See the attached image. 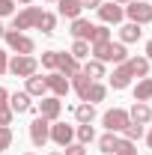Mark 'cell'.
<instances>
[{"label":"cell","instance_id":"24","mask_svg":"<svg viewBox=\"0 0 152 155\" xmlns=\"http://www.w3.org/2000/svg\"><path fill=\"white\" fill-rule=\"evenodd\" d=\"M81 72L90 78V81H101V78H104V63H98V60H87Z\"/></svg>","mask_w":152,"mask_h":155},{"label":"cell","instance_id":"1","mask_svg":"<svg viewBox=\"0 0 152 155\" xmlns=\"http://www.w3.org/2000/svg\"><path fill=\"white\" fill-rule=\"evenodd\" d=\"M90 54L98 63H116V66L128 60V51L122 42H95V45H90Z\"/></svg>","mask_w":152,"mask_h":155},{"label":"cell","instance_id":"9","mask_svg":"<svg viewBox=\"0 0 152 155\" xmlns=\"http://www.w3.org/2000/svg\"><path fill=\"white\" fill-rule=\"evenodd\" d=\"M39 116H45L48 122H57L60 119V110H63V101H60L57 96H42V101H39Z\"/></svg>","mask_w":152,"mask_h":155},{"label":"cell","instance_id":"30","mask_svg":"<svg viewBox=\"0 0 152 155\" xmlns=\"http://www.w3.org/2000/svg\"><path fill=\"white\" fill-rule=\"evenodd\" d=\"M104 96H107V87H104L101 81H95L93 87H90V93H87V101L95 104V101H104Z\"/></svg>","mask_w":152,"mask_h":155},{"label":"cell","instance_id":"44","mask_svg":"<svg viewBox=\"0 0 152 155\" xmlns=\"http://www.w3.org/2000/svg\"><path fill=\"white\" fill-rule=\"evenodd\" d=\"M3 33H6V27H3V21H0V39H3Z\"/></svg>","mask_w":152,"mask_h":155},{"label":"cell","instance_id":"18","mask_svg":"<svg viewBox=\"0 0 152 155\" xmlns=\"http://www.w3.org/2000/svg\"><path fill=\"white\" fill-rule=\"evenodd\" d=\"M140 36H143V30H140V24H134V21H128V24L119 27V42H122V45H131V42H137Z\"/></svg>","mask_w":152,"mask_h":155},{"label":"cell","instance_id":"15","mask_svg":"<svg viewBox=\"0 0 152 155\" xmlns=\"http://www.w3.org/2000/svg\"><path fill=\"white\" fill-rule=\"evenodd\" d=\"M57 12L63 15V18L75 21V18H81L84 6H81V0H57Z\"/></svg>","mask_w":152,"mask_h":155},{"label":"cell","instance_id":"33","mask_svg":"<svg viewBox=\"0 0 152 155\" xmlns=\"http://www.w3.org/2000/svg\"><path fill=\"white\" fill-rule=\"evenodd\" d=\"M12 140H15V137H12V128H9V125H0V152H3V149H9V146H12Z\"/></svg>","mask_w":152,"mask_h":155},{"label":"cell","instance_id":"29","mask_svg":"<svg viewBox=\"0 0 152 155\" xmlns=\"http://www.w3.org/2000/svg\"><path fill=\"white\" fill-rule=\"evenodd\" d=\"M95 42H111V27H107V24H95V27H93L90 45H95Z\"/></svg>","mask_w":152,"mask_h":155},{"label":"cell","instance_id":"2","mask_svg":"<svg viewBox=\"0 0 152 155\" xmlns=\"http://www.w3.org/2000/svg\"><path fill=\"white\" fill-rule=\"evenodd\" d=\"M36 69H39V60L33 57V54H15V57L9 60V75H15V78H27L30 75H36Z\"/></svg>","mask_w":152,"mask_h":155},{"label":"cell","instance_id":"36","mask_svg":"<svg viewBox=\"0 0 152 155\" xmlns=\"http://www.w3.org/2000/svg\"><path fill=\"white\" fill-rule=\"evenodd\" d=\"M15 15V0H0V18Z\"/></svg>","mask_w":152,"mask_h":155},{"label":"cell","instance_id":"40","mask_svg":"<svg viewBox=\"0 0 152 155\" xmlns=\"http://www.w3.org/2000/svg\"><path fill=\"white\" fill-rule=\"evenodd\" d=\"M81 6H84V9H98L101 0H81Z\"/></svg>","mask_w":152,"mask_h":155},{"label":"cell","instance_id":"32","mask_svg":"<svg viewBox=\"0 0 152 155\" xmlns=\"http://www.w3.org/2000/svg\"><path fill=\"white\" fill-rule=\"evenodd\" d=\"M57 60H60V51H45L42 54V66L48 72H57Z\"/></svg>","mask_w":152,"mask_h":155},{"label":"cell","instance_id":"37","mask_svg":"<svg viewBox=\"0 0 152 155\" xmlns=\"http://www.w3.org/2000/svg\"><path fill=\"white\" fill-rule=\"evenodd\" d=\"M12 107H0V125H12Z\"/></svg>","mask_w":152,"mask_h":155},{"label":"cell","instance_id":"3","mask_svg":"<svg viewBox=\"0 0 152 155\" xmlns=\"http://www.w3.org/2000/svg\"><path fill=\"white\" fill-rule=\"evenodd\" d=\"M122 9H125V18L134 21V24H140V27L152 21V3L149 0H131V3H125Z\"/></svg>","mask_w":152,"mask_h":155},{"label":"cell","instance_id":"31","mask_svg":"<svg viewBox=\"0 0 152 155\" xmlns=\"http://www.w3.org/2000/svg\"><path fill=\"white\" fill-rule=\"evenodd\" d=\"M119 134H122V140H131V143H137V140L143 137V125H137V122H128V125H125Z\"/></svg>","mask_w":152,"mask_h":155},{"label":"cell","instance_id":"21","mask_svg":"<svg viewBox=\"0 0 152 155\" xmlns=\"http://www.w3.org/2000/svg\"><path fill=\"white\" fill-rule=\"evenodd\" d=\"M119 140H122L119 134H114V131H104V134L98 137V152L114 155V152H116V146H119Z\"/></svg>","mask_w":152,"mask_h":155},{"label":"cell","instance_id":"10","mask_svg":"<svg viewBox=\"0 0 152 155\" xmlns=\"http://www.w3.org/2000/svg\"><path fill=\"white\" fill-rule=\"evenodd\" d=\"M45 87H48V93L51 96H57V98H63V96H69V78H63L60 72H48L45 75Z\"/></svg>","mask_w":152,"mask_h":155},{"label":"cell","instance_id":"23","mask_svg":"<svg viewBox=\"0 0 152 155\" xmlns=\"http://www.w3.org/2000/svg\"><path fill=\"white\" fill-rule=\"evenodd\" d=\"M134 101H152V78H140L134 84Z\"/></svg>","mask_w":152,"mask_h":155},{"label":"cell","instance_id":"26","mask_svg":"<svg viewBox=\"0 0 152 155\" xmlns=\"http://www.w3.org/2000/svg\"><path fill=\"white\" fill-rule=\"evenodd\" d=\"M36 30H42L45 36H51V33L57 30V15H54V12H42V15H39V24H36Z\"/></svg>","mask_w":152,"mask_h":155},{"label":"cell","instance_id":"8","mask_svg":"<svg viewBox=\"0 0 152 155\" xmlns=\"http://www.w3.org/2000/svg\"><path fill=\"white\" fill-rule=\"evenodd\" d=\"M95 12H98V18H101V24H107V27H111V24H119V21L125 18V9H122L119 3H114V0L101 3V6L95 9Z\"/></svg>","mask_w":152,"mask_h":155},{"label":"cell","instance_id":"5","mask_svg":"<svg viewBox=\"0 0 152 155\" xmlns=\"http://www.w3.org/2000/svg\"><path fill=\"white\" fill-rule=\"evenodd\" d=\"M3 39H6V45H9L12 54H33L36 51V42L30 36H24V33H18V30H6Z\"/></svg>","mask_w":152,"mask_h":155},{"label":"cell","instance_id":"47","mask_svg":"<svg viewBox=\"0 0 152 155\" xmlns=\"http://www.w3.org/2000/svg\"><path fill=\"white\" fill-rule=\"evenodd\" d=\"M45 3H57V0H45Z\"/></svg>","mask_w":152,"mask_h":155},{"label":"cell","instance_id":"7","mask_svg":"<svg viewBox=\"0 0 152 155\" xmlns=\"http://www.w3.org/2000/svg\"><path fill=\"white\" fill-rule=\"evenodd\" d=\"M30 140H33V146H45L51 140V122L45 116H36L30 122Z\"/></svg>","mask_w":152,"mask_h":155},{"label":"cell","instance_id":"4","mask_svg":"<svg viewBox=\"0 0 152 155\" xmlns=\"http://www.w3.org/2000/svg\"><path fill=\"white\" fill-rule=\"evenodd\" d=\"M45 9H39V6H24L21 12H15L12 15V30H18V33H24V30H33L39 24V15H42Z\"/></svg>","mask_w":152,"mask_h":155},{"label":"cell","instance_id":"45","mask_svg":"<svg viewBox=\"0 0 152 155\" xmlns=\"http://www.w3.org/2000/svg\"><path fill=\"white\" fill-rule=\"evenodd\" d=\"M114 3H119V6H125V3H131V0H114Z\"/></svg>","mask_w":152,"mask_h":155},{"label":"cell","instance_id":"38","mask_svg":"<svg viewBox=\"0 0 152 155\" xmlns=\"http://www.w3.org/2000/svg\"><path fill=\"white\" fill-rule=\"evenodd\" d=\"M6 69H9V54L0 51V75H6Z\"/></svg>","mask_w":152,"mask_h":155},{"label":"cell","instance_id":"34","mask_svg":"<svg viewBox=\"0 0 152 155\" xmlns=\"http://www.w3.org/2000/svg\"><path fill=\"white\" fill-rule=\"evenodd\" d=\"M114 155H137V146H134L131 140H119V146H116Z\"/></svg>","mask_w":152,"mask_h":155},{"label":"cell","instance_id":"16","mask_svg":"<svg viewBox=\"0 0 152 155\" xmlns=\"http://www.w3.org/2000/svg\"><path fill=\"white\" fill-rule=\"evenodd\" d=\"M93 84H95V81H90L84 72H75V75H72V81H69V87L81 96V101H87V93H90V87H93Z\"/></svg>","mask_w":152,"mask_h":155},{"label":"cell","instance_id":"27","mask_svg":"<svg viewBox=\"0 0 152 155\" xmlns=\"http://www.w3.org/2000/svg\"><path fill=\"white\" fill-rule=\"evenodd\" d=\"M75 137H78V143H84V146H87V143H93V140H95L93 122H81V125L75 128Z\"/></svg>","mask_w":152,"mask_h":155},{"label":"cell","instance_id":"41","mask_svg":"<svg viewBox=\"0 0 152 155\" xmlns=\"http://www.w3.org/2000/svg\"><path fill=\"white\" fill-rule=\"evenodd\" d=\"M146 60H149V63H152V39H149V42H146Z\"/></svg>","mask_w":152,"mask_h":155},{"label":"cell","instance_id":"11","mask_svg":"<svg viewBox=\"0 0 152 155\" xmlns=\"http://www.w3.org/2000/svg\"><path fill=\"white\" fill-rule=\"evenodd\" d=\"M51 140L57 146H69L75 140V125H69V122H51Z\"/></svg>","mask_w":152,"mask_h":155},{"label":"cell","instance_id":"22","mask_svg":"<svg viewBox=\"0 0 152 155\" xmlns=\"http://www.w3.org/2000/svg\"><path fill=\"white\" fill-rule=\"evenodd\" d=\"M93 27H95V24H90L87 18H75V21H72V30H69V33H72L75 39H84V42H90V33H93Z\"/></svg>","mask_w":152,"mask_h":155},{"label":"cell","instance_id":"20","mask_svg":"<svg viewBox=\"0 0 152 155\" xmlns=\"http://www.w3.org/2000/svg\"><path fill=\"white\" fill-rule=\"evenodd\" d=\"M125 66H128V72L134 78H149V60L146 57H128Z\"/></svg>","mask_w":152,"mask_h":155},{"label":"cell","instance_id":"19","mask_svg":"<svg viewBox=\"0 0 152 155\" xmlns=\"http://www.w3.org/2000/svg\"><path fill=\"white\" fill-rule=\"evenodd\" d=\"M30 98H42V96H48V87H45V78H39V75H30L27 78V90H24Z\"/></svg>","mask_w":152,"mask_h":155},{"label":"cell","instance_id":"39","mask_svg":"<svg viewBox=\"0 0 152 155\" xmlns=\"http://www.w3.org/2000/svg\"><path fill=\"white\" fill-rule=\"evenodd\" d=\"M0 107H9V90L0 87Z\"/></svg>","mask_w":152,"mask_h":155},{"label":"cell","instance_id":"12","mask_svg":"<svg viewBox=\"0 0 152 155\" xmlns=\"http://www.w3.org/2000/svg\"><path fill=\"white\" fill-rule=\"evenodd\" d=\"M9 107H12V114H33L36 110L33 98L27 93H9Z\"/></svg>","mask_w":152,"mask_h":155},{"label":"cell","instance_id":"46","mask_svg":"<svg viewBox=\"0 0 152 155\" xmlns=\"http://www.w3.org/2000/svg\"><path fill=\"white\" fill-rule=\"evenodd\" d=\"M48 155H63V152H48Z\"/></svg>","mask_w":152,"mask_h":155},{"label":"cell","instance_id":"25","mask_svg":"<svg viewBox=\"0 0 152 155\" xmlns=\"http://www.w3.org/2000/svg\"><path fill=\"white\" fill-rule=\"evenodd\" d=\"M75 119H78V125H81V122H93V119H95V104L81 101V104L75 107Z\"/></svg>","mask_w":152,"mask_h":155},{"label":"cell","instance_id":"35","mask_svg":"<svg viewBox=\"0 0 152 155\" xmlns=\"http://www.w3.org/2000/svg\"><path fill=\"white\" fill-rule=\"evenodd\" d=\"M63 155H87V146L78 143V140H72L69 146H63Z\"/></svg>","mask_w":152,"mask_h":155},{"label":"cell","instance_id":"28","mask_svg":"<svg viewBox=\"0 0 152 155\" xmlns=\"http://www.w3.org/2000/svg\"><path fill=\"white\" fill-rule=\"evenodd\" d=\"M72 57L81 63V60H90V42H84V39H75V45H72V51H69Z\"/></svg>","mask_w":152,"mask_h":155},{"label":"cell","instance_id":"43","mask_svg":"<svg viewBox=\"0 0 152 155\" xmlns=\"http://www.w3.org/2000/svg\"><path fill=\"white\" fill-rule=\"evenodd\" d=\"M15 3H21V6H30V3H33V0H15Z\"/></svg>","mask_w":152,"mask_h":155},{"label":"cell","instance_id":"42","mask_svg":"<svg viewBox=\"0 0 152 155\" xmlns=\"http://www.w3.org/2000/svg\"><path fill=\"white\" fill-rule=\"evenodd\" d=\"M146 146L152 149V128H149V134H146Z\"/></svg>","mask_w":152,"mask_h":155},{"label":"cell","instance_id":"13","mask_svg":"<svg viewBox=\"0 0 152 155\" xmlns=\"http://www.w3.org/2000/svg\"><path fill=\"white\" fill-rule=\"evenodd\" d=\"M131 72H128V66H125V63H119V66H116L114 69V75L107 78V84H111V87H114V90H128V87H131Z\"/></svg>","mask_w":152,"mask_h":155},{"label":"cell","instance_id":"6","mask_svg":"<svg viewBox=\"0 0 152 155\" xmlns=\"http://www.w3.org/2000/svg\"><path fill=\"white\" fill-rule=\"evenodd\" d=\"M128 122H131V119H128V110H125V107H111V110H104V116H101V125H104L107 131H114V134H119Z\"/></svg>","mask_w":152,"mask_h":155},{"label":"cell","instance_id":"48","mask_svg":"<svg viewBox=\"0 0 152 155\" xmlns=\"http://www.w3.org/2000/svg\"><path fill=\"white\" fill-rule=\"evenodd\" d=\"M24 155H36V152H24Z\"/></svg>","mask_w":152,"mask_h":155},{"label":"cell","instance_id":"17","mask_svg":"<svg viewBox=\"0 0 152 155\" xmlns=\"http://www.w3.org/2000/svg\"><path fill=\"white\" fill-rule=\"evenodd\" d=\"M57 72L63 78H72L75 72H81V63H78L72 54H60V60H57Z\"/></svg>","mask_w":152,"mask_h":155},{"label":"cell","instance_id":"14","mask_svg":"<svg viewBox=\"0 0 152 155\" xmlns=\"http://www.w3.org/2000/svg\"><path fill=\"white\" fill-rule=\"evenodd\" d=\"M128 119L137 122V125H146V122H152V107L146 101H134L131 110H128Z\"/></svg>","mask_w":152,"mask_h":155}]
</instances>
